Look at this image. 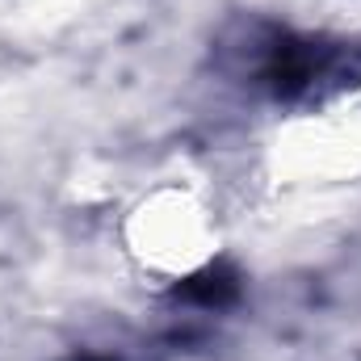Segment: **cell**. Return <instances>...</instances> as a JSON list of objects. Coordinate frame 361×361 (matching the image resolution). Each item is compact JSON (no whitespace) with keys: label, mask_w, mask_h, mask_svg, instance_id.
<instances>
[{"label":"cell","mask_w":361,"mask_h":361,"mask_svg":"<svg viewBox=\"0 0 361 361\" xmlns=\"http://www.w3.org/2000/svg\"><path fill=\"white\" fill-rule=\"evenodd\" d=\"M240 290H244L240 273L231 269L227 261H214V265H206L202 273L185 277L177 286V298L197 302V307H231V302L240 298Z\"/></svg>","instance_id":"7a4b0ae2"},{"label":"cell","mask_w":361,"mask_h":361,"mask_svg":"<svg viewBox=\"0 0 361 361\" xmlns=\"http://www.w3.org/2000/svg\"><path fill=\"white\" fill-rule=\"evenodd\" d=\"M231 51L240 55V76L273 101H311L361 80V51L286 25H248Z\"/></svg>","instance_id":"6da1fadb"}]
</instances>
